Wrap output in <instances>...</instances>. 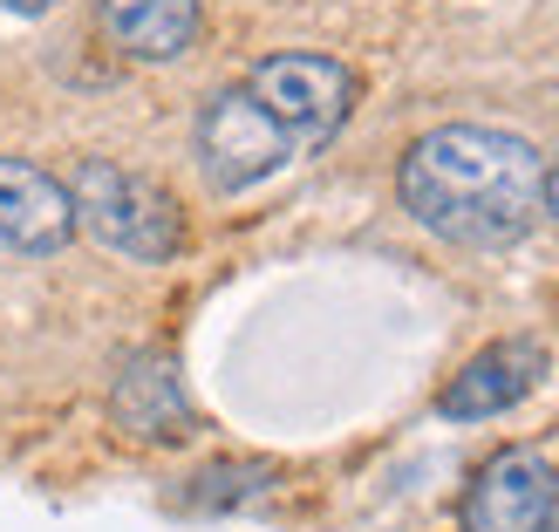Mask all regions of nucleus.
Wrapping results in <instances>:
<instances>
[{
  "label": "nucleus",
  "instance_id": "obj_1",
  "mask_svg": "<svg viewBox=\"0 0 559 532\" xmlns=\"http://www.w3.org/2000/svg\"><path fill=\"white\" fill-rule=\"evenodd\" d=\"M396 199L430 239L464 253H506L546 212V164L519 130L437 123L403 151Z\"/></svg>",
  "mask_w": 559,
  "mask_h": 532
},
{
  "label": "nucleus",
  "instance_id": "obj_2",
  "mask_svg": "<svg viewBox=\"0 0 559 532\" xmlns=\"http://www.w3.org/2000/svg\"><path fill=\"white\" fill-rule=\"evenodd\" d=\"M62 185L75 205V233H90L109 253H123L136 267H164L185 253V212L157 178L130 172L117 157H82Z\"/></svg>",
  "mask_w": 559,
  "mask_h": 532
},
{
  "label": "nucleus",
  "instance_id": "obj_3",
  "mask_svg": "<svg viewBox=\"0 0 559 532\" xmlns=\"http://www.w3.org/2000/svg\"><path fill=\"white\" fill-rule=\"evenodd\" d=\"M239 82L253 90V103L266 117L287 130V144L300 157L334 144V130H342L348 109H355V69L334 62V55H307V48L266 55V62H253Z\"/></svg>",
  "mask_w": 559,
  "mask_h": 532
},
{
  "label": "nucleus",
  "instance_id": "obj_4",
  "mask_svg": "<svg viewBox=\"0 0 559 532\" xmlns=\"http://www.w3.org/2000/svg\"><path fill=\"white\" fill-rule=\"evenodd\" d=\"M294 157L300 151L287 144V130L253 103L246 82H226V90L199 109V172H205L212 191H226V199L266 185L273 172H287Z\"/></svg>",
  "mask_w": 559,
  "mask_h": 532
},
{
  "label": "nucleus",
  "instance_id": "obj_5",
  "mask_svg": "<svg viewBox=\"0 0 559 532\" xmlns=\"http://www.w3.org/2000/svg\"><path fill=\"white\" fill-rule=\"evenodd\" d=\"M559 525V464L533 444H512L478 464L464 492V532H552Z\"/></svg>",
  "mask_w": 559,
  "mask_h": 532
},
{
  "label": "nucleus",
  "instance_id": "obj_6",
  "mask_svg": "<svg viewBox=\"0 0 559 532\" xmlns=\"http://www.w3.org/2000/svg\"><path fill=\"white\" fill-rule=\"evenodd\" d=\"M109 424L130 444H191L199 430V410H191V389L178 376L171 348H130L109 376Z\"/></svg>",
  "mask_w": 559,
  "mask_h": 532
},
{
  "label": "nucleus",
  "instance_id": "obj_7",
  "mask_svg": "<svg viewBox=\"0 0 559 532\" xmlns=\"http://www.w3.org/2000/svg\"><path fill=\"white\" fill-rule=\"evenodd\" d=\"M546 362L552 355H546L539 334H506V342H485L451 382L437 389V416H451V424H485V416H506V410H519L539 389Z\"/></svg>",
  "mask_w": 559,
  "mask_h": 532
},
{
  "label": "nucleus",
  "instance_id": "obj_8",
  "mask_svg": "<svg viewBox=\"0 0 559 532\" xmlns=\"http://www.w3.org/2000/svg\"><path fill=\"white\" fill-rule=\"evenodd\" d=\"M69 239H75L69 185L55 172H41V164L0 151V246L41 260V253H62Z\"/></svg>",
  "mask_w": 559,
  "mask_h": 532
},
{
  "label": "nucleus",
  "instance_id": "obj_9",
  "mask_svg": "<svg viewBox=\"0 0 559 532\" xmlns=\"http://www.w3.org/2000/svg\"><path fill=\"white\" fill-rule=\"evenodd\" d=\"M96 21L117 55L130 62H178L205 35L199 0H96Z\"/></svg>",
  "mask_w": 559,
  "mask_h": 532
},
{
  "label": "nucleus",
  "instance_id": "obj_10",
  "mask_svg": "<svg viewBox=\"0 0 559 532\" xmlns=\"http://www.w3.org/2000/svg\"><path fill=\"white\" fill-rule=\"evenodd\" d=\"M273 478H280V464H266V458H218L199 478H185V506L191 512H233L246 498L273 492Z\"/></svg>",
  "mask_w": 559,
  "mask_h": 532
},
{
  "label": "nucleus",
  "instance_id": "obj_11",
  "mask_svg": "<svg viewBox=\"0 0 559 532\" xmlns=\"http://www.w3.org/2000/svg\"><path fill=\"white\" fill-rule=\"evenodd\" d=\"M55 0H0V14H48Z\"/></svg>",
  "mask_w": 559,
  "mask_h": 532
},
{
  "label": "nucleus",
  "instance_id": "obj_12",
  "mask_svg": "<svg viewBox=\"0 0 559 532\" xmlns=\"http://www.w3.org/2000/svg\"><path fill=\"white\" fill-rule=\"evenodd\" d=\"M546 212H552V218H559V157H552V164H546Z\"/></svg>",
  "mask_w": 559,
  "mask_h": 532
}]
</instances>
